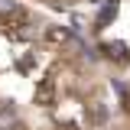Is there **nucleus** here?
Here are the masks:
<instances>
[{
    "mask_svg": "<svg viewBox=\"0 0 130 130\" xmlns=\"http://www.w3.org/2000/svg\"><path fill=\"white\" fill-rule=\"evenodd\" d=\"M39 62H42V55H39L36 49H29L26 55H20V59H16V68H20V72H32Z\"/></svg>",
    "mask_w": 130,
    "mask_h": 130,
    "instance_id": "nucleus-6",
    "label": "nucleus"
},
{
    "mask_svg": "<svg viewBox=\"0 0 130 130\" xmlns=\"http://www.w3.org/2000/svg\"><path fill=\"white\" fill-rule=\"evenodd\" d=\"M114 16H117V0H107V3L98 10V16H94V29H107L114 23Z\"/></svg>",
    "mask_w": 130,
    "mask_h": 130,
    "instance_id": "nucleus-4",
    "label": "nucleus"
},
{
    "mask_svg": "<svg viewBox=\"0 0 130 130\" xmlns=\"http://www.w3.org/2000/svg\"><path fill=\"white\" fill-rule=\"evenodd\" d=\"M32 101L39 104V107H52L55 104V78H42L36 85V91H32Z\"/></svg>",
    "mask_w": 130,
    "mask_h": 130,
    "instance_id": "nucleus-2",
    "label": "nucleus"
},
{
    "mask_svg": "<svg viewBox=\"0 0 130 130\" xmlns=\"http://www.w3.org/2000/svg\"><path fill=\"white\" fill-rule=\"evenodd\" d=\"M42 39H46L49 46H65V42L72 39V32L65 29V26H46V29H42Z\"/></svg>",
    "mask_w": 130,
    "mask_h": 130,
    "instance_id": "nucleus-5",
    "label": "nucleus"
},
{
    "mask_svg": "<svg viewBox=\"0 0 130 130\" xmlns=\"http://www.w3.org/2000/svg\"><path fill=\"white\" fill-rule=\"evenodd\" d=\"M101 55L104 59H111L114 65H127L130 62V49H127V42H101Z\"/></svg>",
    "mask_w": 130,
    "mask_h": 130,
    "instance_id": "nucleus-1",
    "label": "nucleus"
},
{
    "mask_svg": "<svg viewBox=\"0 0 130 130\" xmlns=\"http://www.w3.org/2000/svg\"><path fill=\"white\" fill-rule=\"evenodd\" d=\"M13 13H20V3L16 0H0V20H10Z\"/></svg>",
    "mask_w": 130,
    "mask_h": 130,
    "instance_id": "nucleus-7",
    "label": "nucleus"
},
{
    "mask_svg": "<svg viewBox=\"0 0 130 130\" xmlns=\"http://www.w3.org/2000/svg\"><path fill=\"white\" fill-rule=\"evenodd\" d=\"M0 130H26V124L20 120L16 107L7 104V101H0Z\"/></svg>",
    "mask_w": 130,
    "mask_h": 130,
    "instance_id": "nucleus-3",
    "label": "nucleus"
}]
</instances>
